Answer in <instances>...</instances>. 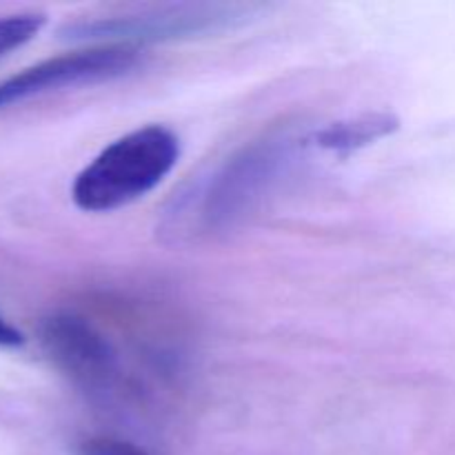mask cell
I'll return each instance as SVG.
<instances>
[{
	"mask_svg": "<svg viewBox=\"0 0 455 455\" xmlns=\"http://www.w3.org/2000/svg\"><path fill=\"white\" fill-rule=\"evenodd\" d=\"M22 345H25V336L7 318L0 315V349H16Z\"/></svg>",
	"mask_w": 455,
	"mask_h": 455,
	"instance_id": "obj_9",
	"label": "cell"
},
{
	"mask_svg": "<svg viewBox=\"0 0 455 455\" xmlns=\"http://www.w3.org/2000/svg\"><path fill=\"white\" fill-rule=\"evenodd\" d=\"M80 455H151L147 449L129 443V440L111 438V435H93L78 444Z\"/></svg>",
	"mask_w": 455,
	"mask_h": 455,
	"instance_id": "obj_8",
	"label": "cell"
},
{
	"mask_svg": "<svg viewBox=\"0 0 455 455\" xmlns=\"http://www.w3.org/2000/svg\"><path fill=\"white\" fill-rule=\"evenodd\" d=\"M47 18L44 13H13V16H0V56L22 47L36 38L40 29L44 27Z\"/></svg>",
	"mask_w": 455,
	"mask_h": 455,
	"instance_id": "obj_7",
	"label": "cell"
},
{
	"mask_svg": "<svg viewBox=\"0 0 455 455\" xmlns=\"http://www.w3.org/2000/svg\"><path fill=\"white\" fill-rule=\"evenodd\" d=\"M136 60V49L124 47V44H105V47L49 58L0 83V109L31 96L53 92V89L114 78L132 69Z\"/></svg>",
	"mask_w": 455,
	"mask_h": 455,
	"instance_id": "obj_4",
	"label": "cell"
},
{
	"mask_svg": "<svg viewBox=\"0 0 455 455\" xmlns=\"http://www.w3.org/2000/svg\"><path fill=\"white\" fill-rule=\"evenodd\" d=\"M398 129V118L385 111H376V114H363L355 118L340 120L323 132L315 133V145L320 149L336 151V154H351L363 147L373 145L376 140L391 136Z\"/></svg>",
	"mask_w": 455,
	"mask_h": 455,
	"instance_id": "obj_6",
	"label": "cell"
},
{
	"mask_svg": "<svg viewBox=\"0 0 455 455\" xmlns=\"http://www.w3.org/2000/svg\"><path fill=\"white\" fill-rule=\"evenodd\" d=\"M44 354L69 380L87 391H105L116 376V354L109 340L74 314H56L40 329Z\"/></svg>",
	"mask_w": 455,
	"mask_h": 455,
	"instance_id": "obj_5",
	"label": "cell"
},
{
	"mask_svg": "<svg viewBox=\"0 0 455 455\" xmlns=\"http://www.w3.org/2000/svg\"><path fill=\"white\" fill-rule=\"evenodd\" d=\"M178 156V136L163 124L124 133L76 176L71 200L89 213L114 212L136 203L167 178Z\"/></svg>",
	"mask_w": 455,
	"mask_h": 455,
	"instance_id": "obj_1",
	"label": "cell"
},
{
	"mask_svg": "<svg viewBox=\"0 0 455 455\" xmlns=\"http://www.w3.org/2000/svg\"><path fill=\"white\" fill-rule=\"evenodd\" d=\"M247 13V7L240 4H178V7L156 9L138 16L118 18H93L78 20L62 29L65 38L71 40H123L129 47V40L156 43V40L194 38L229 27Z\"/></svg>",
	"mask_w": 455,
	"mask_h": 455,
	"instance_id": "obj_3",
	"label": "cell"
},
{
	"mask_svg": "<svg viewBox=\"0 0 455 455\" xmlns=\"http://www.w3.org/2000/svg\"><path fill=\"white\" fill-rule=\"evenodd\" d=\"M300 138L289 129L265 133L227 160L204 196L203 216L212 229H227L253 212L283 172Z\"/></svg>",
	"mask_w": 455,
	"mask_h": 455,
	"instance_id": "obj_2",
	"label": "cell"
}]
</instances>
